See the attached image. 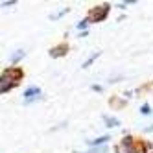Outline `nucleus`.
I'll return each mask as SVG.
<instances>
[{
    "label": "nucleus",
    "mask_w": 153,
    "mask_h": 153,
    "mask_svg": "<svg viewBox=\"0 0 153 153\" xmlns=\"http://www.w3.org/2000/svg\"><path fill=\"white\" fill-rule=\"evenodd\" d=\"M109 11H111V6H109V4H102V6L94 7L92 11L89 13V20H91V22H102V20L107 19Z\"/></svg>",
    "instance_id": "nucleus-1"
},
{
    "label": "nucleus",
    "mask_w": 153,
    "mask_h": 153,
    "mask_svg": "<svg viewBox=\"0 0 153 153\" xmlns=\"http://www.w3.org/2000/svg\"><path fill=\"white\" fill-rule=\"evenodd\" d=\"M116 151H118V153H137V148H135V144H133V138H131V137H126V138L118 144Z\"/></svg>",
    "instance_id": "nucleus-2"
},
{
    "label": "nucleus",
    "mask_w": 153,
    "mask_h": 153,
    "mask_svg": "<svg viewBox=\"0 0 153 153\" xmlns=\"http://www.w3.org/2000/svg\"><path fill=\"white\" fill-rule=\"evenodd\" d=\"M15 85H17V81H13L11 78H7V76H4V74H2V79H0V92L6 94V92L11 91Z\"/></svg>",
    "instance_id": "nucleus-3"
},
{
    "label": "nucleus",
    "mask_w": 153,
    "mask_h": 153,
    "mask_svg": "<svg viewBox=\"0 0 153 153\" xmlns=\"http://www.w3.org/2000/svg\"><path fill=\"white\" fill-rule=\"evenodd\" d=\"M41 96V89L39 87H28V89L24 91V98H26V103L37 100V98Z\"/></svg>",
    "instance_id": "nucleus-4"
},
{
    "label": "nucleus",
    "mask_w": 153,
    "mask_h": 153,
    "mask_svg": "<svg viewBox=\"0 0 153 153\" xmlns=\"http://www.w3.org/2000/svg\"><path fill=\"white\" fill-rule=\"evenodd\" d=\"M4 76H7V78H11L13 81H20V78H22V68H19V67H15V68H7L6 72H4Z\"/></svg>",
    "instance_id": "nucleus-5"
},
{
    "label": "nucleus",
    "mask_w": 153,
    "mask_h": 153,
    "mask_svg": "<svg viewBox=\"0 0 153 153\" xmlns=\"http://www.w3.org/2000/svg\"><path fill=\"white\" fill-rule=\"evenodd\" d=\"M67 52H68V46L67 45H59V46H53L50 50V56L52 57H61V56H67Z\"/></svg>",
    "instance_id": "nucleus-6"
},
{
    "label": "nucleus",
    "mask_w": 153,
    "mask_h": 153,
    "mask_svg": "<svg viewBox=\"0 0 153 153\" xmlns=\"http://www.w3.org/2000/svg\"><path fill=\"white\" fill-rule=\"evenodd\" d=\"M111 140L107 135H103V137H98V138H94V140H89V144L92 146V148H102V146H105L107 142Z\"/></svg>",
    "instance_id": "nucleus-7"
},
{
    "label": "nucleus",
    "mask_w": 153,
    "mask_h": 153,
    "mask_svg": "<svg viewBox=\"0 0 153 153\" xmlns=\"http://www.w3.org/2000/svg\"><path fill=\"white\" fill-rule=\"evenodd\" d=\"M103 122L107 127H118L120 126V120L114 118V116H109V114H103Z\"/></svg>",
    "instance_id": "nucleus-8"
},
{
    "label": "nucleus",
    "mask_w": 153,
    "mask_h": 153,
    "mask_svg": "<svg viewBox=\"0 0 153 153\" xmlns=\"http://www.w3.org/2000/svg\"><path fill=\"white\" fill-rule=\"evenodd\" d=\"M26 56V53H24V50H17L15 53H11V57H9V61H11V63H19L20 59H22Z\"/></svg>",
    "instance_id": "nucleus-9"
},
{
    "label": "nucleus",
    "mask_w": 153,
    "mask_h": 153,
    "mask_svg": "<svg viewBox=\"0 0 153 153\" xmlns=\"http://www.w3.org/2000/svg\"><path fill=\"white\" fill-rule=\"evenodd\" d=\"M98 57H100V52H94L92 56H91L89 59H87V61H85V63L81 65V67H83V68H89V67H91V65H92V63H94V61H96Z\"/></svg>",
    "instance_id": "nucleus-10"
},
{
    "label": "nucleus",
    "mask_w": 153,
    "mask_h": 153,
    "mask_svg": "<svg viewBox=\"0 0 153 153\" xmlns=\"http://www.w3.org/2000/svg\"><path fill=\"white\" fill-rule=\"evenodd\" d=\"M68 11H70V9H68V7H63V9H61V11H59V13H53V15H50V19H52V20H57L59 17H63V15H67Z\"/></svg>",
    "instance_id": "nucleus-11"
},
{
    "label": "nucleus",
    "mask_w": 153,
    "mask_h": 153,
    "mask_svg": "<svg viewBox=\"0 0 153 153\" xmlns=\"http://www.w3.org/2000/svg\"><path fill=\"white\" fill-rule=\"evenodd\" d=\"M89 22H91V20H89V17H87V19H83V20H79V22H78V24H76V28H78L79 31H81V30L85 31V28H87V26H89Z\"/></svg>",
    "instance_id": "nucleus-12"
},
{
    "label": "nucleus",
    "mask_w": 153,
    "mask_h": 153,
    "mask_svg": "<svg viewBox=\"0 0 153 153\" xmlns=\"http://www.w3.org/2000/svg\"><path fill=\"white\" fill-rule=\"evenodd\" d=\"M87 153H107V146H102V148H92Z\"/></svg>",
    "instance_id": "nucleus-13"
},
{
    "label": "nucleus",
    "mask_w": 153,
    "mask_h": 153,
    "mask_svg": "<svg viewBox=\"0 0 153 153\" xmlns=\"http://www.w3.org/2000/svg\"><path fill=\"white\" fill-rule=\"evenodd\" d=\"M140 113H142V114H149V113H151V107H149L148 103H144V105L140 107Z\"/></svg>",
    "instance_id": "nucleus-14"
},
{
    "label": "nucleus",
    "mask_w": 153,
    "mask_h": 153,
    "mask_svg": "<svg viewBox=\"0 0 153 153\" xmlns=\"http://www.w3.org/2000/svg\"><path fill=\"white\" fill-rule=\"evenodd\" d=\"M92 91H96V92H102V87H100V85H92Z\"/></svg>",
    "instance_id": "nucleus-15"
},
{
    "label": "nucleus",
    "mask_w": 153,
    "mask_h": 153,
    "mask_svg": "<svg viewBox=\"0 0 153 153\" xmlns=\"http://www.w3.org/2000/svg\"><path fill=\"white\" fill-rule=\"evenodd\" d=\"M13 4H17L15 0H9V2H2V6H13Z\"/></svg>",
    "instance_id": "nucleus-16"
},
{
    "label": "nucleus",
    "mask_w": 153,
    "mask_h": 153,
    "mask_svg": "<svg viewBox=\"0 0 153 153\" xmlns=\"http://www.w3.org/2000/svg\"><path fill=\"white\" fill-rule=\"evenodd\" d=\"M146 153H153V144H149V146L146 148Z\"/></svg>",
    "instance_id": "nucleus-17"
},
{
    "label": "nucleus",
    "mask_w": 153,
    "mask_h": 153,
    "mask_svg": "<svg viewBox=\"0 0 153 153\" xmlns=\"http://www.w3.org/2000/svg\"><path fill=\"white\" fill-rule=\"evenodd\" d=\"M144 131H146V133H151V131H153V126H149V127H146Z\"/></svg>",
    "instance_id": "nucleus-18"
}]
</instances>
